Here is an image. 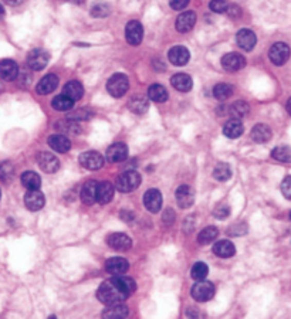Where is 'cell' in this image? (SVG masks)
Instances as JSON below:
<instances>
[{
  "mask_svg": "<svg viewBox=\"0 0 291 319\" xmlns=\"http://www.w3.org/2000/svg\"><path fill=\"white\" fill-rule=\"evenodd\" d=\"M137 290V284L130 277L124 275H114L111 279H107L100 285L97 291L98 299L104 305H114L124 302L130 295Z\"/></svg>",
  "mask_w": 291,
  "mask_h": 319,
  "instance_id": "cell-1",
  "label": "cell"
},
{
  "mask_svg": "<svg viewBox=\"0 0 291 319\" xmlns=\"http://www.w3.org/2000/svg\"><path fill=\"white\" fill-rule=\"evenodd\" d=\"M139 184H141V175L137 171H126L121 173L115 182L117 189L122 193H128V192L138 189Z\"/></svg>",
  "mask_w": 291,
  "mask_h": 319,
  "instance_id": "cell-2",
  "label": "cell"
},
{
  "mask_svg": "<svg viewBox=\"0 0 291 319\" xmlns=\"http://www.w3.org/2000/svg\"><path fill=\"white\" fill-rule=\"evenodd\" d=\"M128 88H130V81L124 74H114L113 77L108 80L107 91L114 98H121L122 95L126 94Z\"/></svg>",
  "mask_w": 291,
  "mask_h": 319,
  "instance_id": "cell-3",
  "label": "cell"
},
{
  "mask_svg": "<svg viewBox=\"0 0 291 319\" xmlns=\"http://www.w3.org/2000/svg\"><path fill=\"white\" fill-rule=\"evenodd\" d=\"M214 295V285L209 281H197L192 288V296L197 302L210 301Z\"/></svg>",
  "mask_w": 291,
  "mask_h": 319,
  "instance_id": "cell-4",
  "label": "cell"
},
{
  "mask_svg": "<svg viewBox=\"0 0 291 319\" xmlns=\"http://www.w3.org/2000/svg\"><path fill=\"white\" fill-rule=\"evenodd\" d=\"M268 57L274 65L285 64L290 59V47L285 43H276L268 51Z\"/></svg>",
  "mask_w": 291,
  "mask_h": 319,
  "instance_id": "cell-5",
  "label": "cell"
},
{
  "mask_svg": "<svg viewBox=\"0 0 291 319\" xmlns=\"http://www.w3.org/2000/svg\"><path fill=\"white\" fill-rule=\"evenodd\" d=\"M48 60H50V55H48L47 51H44L42 48H34L27 55L29 67L34 71L43 70L48 64Z\"/></svg>",
  "mask_w": 291,
  "mask_h": 319,
  "instance_id": "cell-6",
  "label": "cell"
},
{
  "mask_svg": "<svg viewBox=\"0 0 291 319\" xmlns=\"http://www.w3.org/2000/svg\"><path fill=\"white\" fill-rule=\"evenodd\" d=\"M80 163H81L83 167L88 169V171H98L104 165V158L98 152L88 151V152L81 154V156H80Z\"/></svg>",
  "mask_w": 291,
  "mask_h": 319,
  "instance_id": "cell-7",
  "label": "cell"
},
{
  "mask_svg": "<svg viewBox=\"0 0 291 319\" xmlns=\"http://www.w3.org/2000/svg\"><path fill=\"white\" fill-rule=\"evenodd\" d=\"M143 29L142 24L137 22V20H132L126 24L125 27V37H126V42L130 43L131 46H138L139 43L142 42Z\"/></svg>",
  "mask_w": 291,
  "mask_h": 319,
  "instance_id": "cell-8",
  "label": "cell"
},
{
  "mask_svg": "<svg viewBox=\"0 0 291 319\" xmlns=\"http://www.w3.org/2000/svg\"><path fill=\"white\" fill-rule=\"evenodd\" d=\"M46 203L44 195H43L40 190H29L26 196H24V204L26 207L31 210V212H37V210H42Z\"/></svg>",
  "mask_w": 291,
  "mask_h": 319,
  "instance_id": "cell-9",
  "label": "cell"
},
{
  "mask_svg": "<svg viewBox=\"0 0 291 319\" xmlns=\"http://www.w3.org/2000/svg\"><path fill=\"white\" fill-rule=\"evenodd\" d=\"M222 65H223V68L227 71H240L243 68L244 65H246V60L242 54L239 53H229L223 55V59H222Z\"/></svg>",
  "mask_w": 291,
  "mask_h": 319,
  "instance_id": "cell-10",
  "label": "cell"
},
{
  "mask_svg": "<svg viewBox=\"0 0 291 319\" xmlns=\"http://www.w3.org/2000/svg\"><path fill=\"white\" fill-rule=\"evenodd\" d=\"M126 158H128V148H126L125 143L117 142L107 149V160L111 163L124 162Z\"/></svg>",
  "mask_w": 291,
  "mask_h": 319,
  "instance_id": "cell-11",
  "label": "cell"
},
{
  "mask_svg": "<svg viewBox=\"0 0 291 319\" xmlns=\"http://www.w3.org/2000/svg\"><path fill=\"white\" fill-rule=\"evenodd\" d=\"M39 166L46 173H56L60 169V160L50 152H43L39 155Z\"/></svg>",
  "mask_w": 291,
  "mask_h": 319,
  "instance_id": "cell-12",
  "label": "cell"
},
{
  "mask_svg": "<svg viewBox=\"0 0 291 319\" xmlns=\"http://www.w3.org/2000/svg\"><path fill=\"white\" fill-rule=\"evenodd\" d=\"M128 268H130L128 261L122 257H113L105 262V270L113 277L114 275H124L125 272L128 271Z\"/></svg>",
  "mask_w": 291,
  "mask_h": 319,
  "instance_id": "cell-13",
  "label": "cell"
},
{
  "mask_svg": "<svg viewBox=\"0 0 291 319\" xmlns=\"http://www.w3.org/2000/svg\"><path fill=\"white\" fill-rule=\"evenodd\" d=\"M168 59L172 63L173 65H185L188 64V61L190 59L189 50L184 46H175L169 50V54H168Z\"/></svg>",
  "mask_w": 291,
  "mask_h": 319,
  "instance_id": "cell-14",
  "label": "cell"
},
{
  "mask_svg": "<svg viewBox=\"0 0 291 319\" xmlns=\"http://www.w3.org/2000/svg\"><path fill=\"white\" fill-rule=\"evenodd\" d=\"M143 206L148 209L151 213H158L162 206V195L159 190L149 189L143 195Z\"/></svg>",
  "mask_w": 291,
  "mask_h": 319,
  "instance_id": "cell-15",
  "label": "cell"
},
{
  "mask_svg": "<svg viewBox=\"0 0 291 319\" xmlns=\"http://www.w3.org/2000/svg\"><path fill=\"white\" fill-rule=\"evenodd\" d=\"M176 201L182 209H188L193 204L195 201V192L190 186L182 184L176 189Z\"/></svg>",
  "mask_w": 291,
  "mask_h": 319,
  "instance_id": "cell-16",
  "label": "cell"
},
{
  "mask_svg": "<svg viewBox=\"0 0 291 319\" xmlns=\"http://www.w3.org/2000/svg\"><path fill=\"white\" fill-rule=\"evenodd\" d=\"M196 24V14L195 12L180 13L176 18V30L179 33H188Z\"/></svg>",
  "mask_w": 291,
  "mask_h": 319,
  "instance_id": "cell-17",
  "label": "cell"
},
{
  "mask_svg": "<svg viewBox=\"0 0 291 319\" xmlns=\"http://www.w3.org/2000/svg\"><path fill=\"white\" fill-rule=\"evenodd\" d=\"M108 246L114 250H118V251H125V250H130L132 246V241L130 237L122 233H114L111 236H108Z\"/></svg>",
  "mask_w": 291,
  "mask_h": 319,
  "instance_id": "cell-18",
  "label": "cell"
},
{
  "mask_svg": "<svg viewBox=\"0 0 291 319\" xmlns=\"http://www.w3.org/2000/svg\"><path fill=\"white\" fill-rule=\"evenodd\" d=\"M236 42H238L239 47H242L243 50L246 51H250V50H253V47L256 46V43H257V37L256 34L249 29H243L240 30L236 35Z\"/></svg>",
  "mask_w": 291,
  "mask_h": 319,
  "instance_id": "cell-19",
  "label": "cell"
},
{
  "mask_svg": "<svg viewBox=\"0 0 291 319\" xmlns=\"http://www.w3.org/2000/svg\"><path fill=\"white\" fill-rule=\"evenodd\" d=\"M19 76V65L13 60H2L0 61V77L5 81H13Z\"/></svg>",
  "mask_w": 291,
  "mask_h": 319,
  "instance_id": "cell-20",
  "label": "cell"
},
{
  "mask_svg": "<svg viewBox=\"0 0 291 319\" xmlns=\"http://www.w3.org/2000/svg\"><path fill=\"white\" fill-rule=\"evenodd\" d=\"M114 197V186L110 182H101L97 183V193H95V199L101 204H107L113 200Z\"/></svg>",
  "mask_w": 291,
  "mask_h": 319,
  "instance_id": "cell-21",
  "label": "cell"
},
{
  "mask_svg": "<svg viewBox=\"0 0 291 319\" xmlns=\"http://www.w3.org/2000/svg\"><path fill=\"white\" fill-rule=\"evenodd\" d=\"M59 85V77L56 74H47L46 77H43L40 80V83L37 84V92L42 95L51 94L54 89L57 88Z\"/></svg>",
  "mask_w": 291,
  "mask_h": 319,
  "instance_id": "cell-22",
  "label": "cell"
},
{
  "mask_svg": "<svg viewBox=\"0 0 291 319\" xmlns=\"http://www.w3.org/2000/svg\"><path fill=\"white\" fill-rule=\"evenodd\" d=\"M48 145L50 148L54 149L56 152H60V154H66L71 148V142L67 138L66 135H51L48 138Z\"/></svg>",
  "mask_w": 291,
  "mask_h": 319,
  "instance_id": "cell-23",
  "label": "cell"
},
{
  "mask_svg": "<svg viewBox=\"0 0 291 319\" xmlns=\"http://www.w3.org/2000/svg\"><path fill=\"white\" fill-rule=\"evenodd\" d=\"M213 253L220 258H230L236 254V248L233 246L232 241L229 240H220V241L214 242Z\"/></svg>",
  "mask_w": 291,
  "mask_h": 319,
  "instance_id": "cell-24",
  "label": "cell"
},
{
  "mask_svg": "<svg viewBox=\"0 0 291 319\" xmlns=\"http://www.w3.org/2000/svg\"><path fill=\"white\" fill-rule=\"evenodd\" d=\"M223 134L227 138H230V139L239 138V136L243 134V124H242V121L239 118L229 119L225 124V126H223Z\"/></svg>",
  "mask_w": 291,
  "mask_h": 319,
  "instance_id": "cell-25",
  "label": "cell"
},
{
  "mask_svg": "<svg viewBox=\"0 0 291 319\" xmlns=\"http://www.w3.org/2000/svg\"><path fill=\"white\" fill-rule=\"evenodd\" d=\"M171 84L175 89H178L180 92H188L193 87L192 78L188 74H175L171 78Z\"/></svg>",
  "mask_w": 291,
  "mask_h": 319,
  "instance_id": "cell-26",
  "label": "cell"
},
{
  "mask_svg": "<svg viewBox=\"0 0 291 319\" xmlns=\"http://www.w3.org/2000/svg\"><path fill=\"white\" fill-rule=\"evenodd\" d=\"M63 94L68 97L70 100H72L74 102L78 101L84 94V88L81 84L76 81V80H72V81H68V83L64 85V89H63Z\"/></svg>",
  "mask_w": 291,
  "mask_h": 319,
  "instance_id": "cell-27",
  "label": "cell"
},
{
  "mask_svg": "<svg viewBox=\"0 0 291 319\" xmlns=\"http://www.w3.org/2000/svg\"><path fill=\"white\" fill-rule=\"evenodd\" d=\"M95 193H97V182L95 180H88L83 186V189H81V200H83L84 204L91 206L93 203H95L97 201Z\"/></svg>",
  "mask_w": 291,
  "mask_h": 319,
  "instance_id": "cell-28",
  "label": "cell"
},
{
  "mask_svg": "<svg viewBox=\"0 0 291 319\" xmlns=\"http://www.w3.org/2000/svg\"><path fill=\"white\" fill-rule=\"evenodd\" d=\"M271 138V129L268 128L267 125L264 124H257L251 129V139L257 143H264V142L270 141Z\"/></svg>",
  "mask_w": 291,
  "mask_h": 319,
  "instance_id": "cell-29",
  "label": "cell"
},
{
  "mask_svg": "<svg viewBox=\"0 0 291 319\" xmlns=\"http://www.w3.org/2000/svg\"><path fill=\"white\" fill-rule=\"evenodd\" d=\"M22 183L27 190H37L40 189V184H42V179L37 175L36 172L26 171L22 175Z\"/></svg>",
  "mask_w": 291,
  "mask_h": 319,
  "instance_id": "cell-30",
  "label": "cell"
},
{
  "mask_svg": "<svg viewBox=\"0 0 291 319\" xmlns=\"http://www.w3.org/2000/svg\"><path fill=\"white\" fill-rule=\"evenodd\" d=\"M104 318H125L128 316V308L121 304H114V305H108V308L102 312Z\"/></svg>",
  "mask_w": 291,
  "mask_h": 319,
  "instance_id": "cell-31",
  "label": "cell"
},
{
  "mask_svg": "<svg viewBox=\"0 0 291 319\" xmlns=\"http://www.w3.org/2000/svg\"><path fill=\"white\" fill-rule=\"evenodd\" d=\"M217 236H219V230L216 227H213V226H209V227L203 229L199 233L197 241H199V244H202V246H208L210 242H213L217 238Z\"/></svg>",
  "mask_w": 291,
  "mask_h": 319,
  "instance_id": "cell-32",
  "label": "cell"
},
{
  "mask_svg": "<svg viewBox=\"0 0 291 319\" xmlns=\"http://www.w3.org/2000/svg\"><path fill=\"white\" fill-rule=\"evenodd\" d=\"M128 106H130V109H131L134 114H138V115H142L147 109H148L149 106V102L148 100L145 98V97H141V95H138V97H134L130 100L128 102Z\"/></svg>",
  "mask_w": 291,
  "mask_h": 319,
  "instance_id": "cell-33",
  "label": "cell"
},
{
  "mask_svg": "<svg viewBox=\"0 0 291 319\" xmlns=\"http://www.w3.org/2000/svg\"><path fill=\"white\" fill-rule=\"evenodd\" d=\"M148 97L149 100H152L154 102H165L168 100V91L159 84H154L149 87Z\"/></svg>",
  "mask_w": 291,
  "mask_h": 319,
  "instance_id": "cell-34",
  "label": "cell"
},
{
  "mask_svg": "<svg viewBox=\"0 0 291 319\" xmlns=\"http://www.w3.org/2000/svg\"><path fill=\"white\" fill-rule=\"evenodd\" d=\"M51 105L54 109L57 111H70L72 106H74V101L70 100L66 95H57L53 101H51Z\"/></svg>",
  "mask_w": 291,
  "mask_h": 319,
  "instance_id": "cell-35",
  "label": "cell"
},
{
  "mask_svg": "<svg viewBox=\"0 0 291 319\" xmlns=\"http://www.w3.org/2000/svg\"><path fill=\"white\" fill-rule=\"evenodd\" d=\"M213 95L220 101L227 100L233 95V87L229 84H217L213 88Z\"/></svg>",
  "mask_w": 291,
  "mask_h": 319,
  "instance_id": "cell-36",
  "label": "cell"
},
{
  "mask_svg": "<svg viewBox=\"0 0 291 319\" xmlns=\"http://www.w3.org/2000/svg\"><path fill=\"white\" fill-rule=\"evenodd\" d=\"M213 176L214 179L219 180V182H226V180H229L230 176H232V169H230V166L229 165L220 163V165H217L214 167Z\"/></svg>",
  "mask_w": 291,
  "mask_h": 319,
  "instance_id": "cell-37",
  "label": "cell"
},
{
  "mask_svg": "<svg viewBox=\"0 0 291 319\" xmlns=\"http://www.w3.org/2000/svg\"><path fill=\"white\" fill-rule=\"evenodd\" d=\"M250 108H249V104L247 102H244V101H238V102H234L232 106H230V114H232L234 118H243L246 117L247 114H249Z\"/></svg>",
  "mask_w": 291,
  "mask_h": 319,
  "instance_id": "cell-38",
  "label": "cell"
},
{
  "mask_svg": "<svg viewBox=\"0 0 291 319\" xmlns=\"http://www.w3.org/2000/svg\"><path fill=\"white\" fill-rule=\"evenodd\" d=\"M271 156L279 162L288 163V162H291V149L287 148V146H277V148L273 149Z\"/></svg>",
  "mask_w": 291,
  "mask_h": 319,
  "instance_id": "cell-39",
  "label": "cell"
},
{
  "mask_svg": "<svg viewBox=\"0 0 291 319\" xmlns=\"http://www.w3.org/2000/svg\"><path fill=\"white\" fill-rule=\"evenodd\" d=\"M209 274V268L208 266L205 264V262H196L195 266L192 267V271H190V275L193 279H196V281H201V279H205L206 275Z\"/></svg>",
  "mask_w": 291,
  "mask_h": 319,
  "instance_id": "cell-40",
  "label": "cell"
},
{
  "mask_svg": "<svg viewBox=\"0 0 291 319\" xmlns=\"http://www.w3.org/2000/svg\"><path fill=\"white\" fill-rule=\"evenodd\" d=\"M56 128L61 132V135H64V134H77L78 132L77 125L74 124V122H68V121L67 122L66 121L57 122Z\"/></svg>",
  "mask_w": 291,
  "mask_h": 319,
  "instance_id": "cell-41",
  "label": "cell"
},
{
  "mask_svg": "<svg viewBox=\"0 0 291 319\" xmlns=\"http://www.w3.org/2000/svg\"><path fill=\"white\" fill-rule=\"evenodd\" d=\"M110 6L105 5V3H98V5H95L93 7V10H91V14L94 16V17H107L108 14H110Z\"/></svg>",
  "mask_w": 291,
  "mask_h": 319,
  "instance_id": "cell-42",
  "label": "cell"
},
{
  "mask_svg": "<svg viewBox=\"0 0 291 319\" xmlns=\"http://www.w3.org/2000/svg\"><path fill=\"white\" fill-rule=\"evenodd\" d=\"M209 7L214 13H223L227 9V2L226 0H212Z\"/></svg>",
  "mask_w": 291,
  "mask_h": 319,
  "instance_id": "cell-43",
  "label": "cell"
},
{
  "mask_svg": "<svg viewBox=\"0 0 291 319\" xmlns=\"http://www.w3.org/2000/svg\"><path fill=\"white\" fill-rule=\"evenodd\" d=\"M214 217L219 220H223L226 217H229V214H230V207L227 206V204H220L214 209Z\"/></svg>",
  "mask_w": 291,
  "mask_h": 319,
  "instance_id": "cell-44",
  "label": "cell"
},
{
  "mask_svg": "<svg viewBox=\"0 0 291 319\" xmlns=\"http://www.w3.org/2000/svg\"><path fill=\"white\" fill-rule=\"evenodd\" d=\"M281 192L284 195L285 199L291 200V176H287L281 183Z\"/></svg>",
  "mask_w": 291,
  "mask_h": 319,
  "instance_id": "cell-45",
  "label": "cell"
},
{
  "mask_svg": "<svg viewBox=\"0 0 291 319\" xmlns=\"http://www.w3.org/2000/svg\"><path fill=\"white\" fill-rule=\"evenodd\" d=\"M169 5L173 10H182L189 5V0H169Z\"/></svg>",
  "mask_w": 291,
  "mask_h": 319,
  "instance_id": "cell-46",
  "label": "cell"
},
{
  "mask_svg": "<svg viewBox=\"0 0 291 319\" xmlns=\"http://www.w3.org/2000/svg\"><path fill=\"white\" fill-rule=\"evenodd\" d=\"M226 13H227L230 17H240V14H242V10H240V7L236 6V5H227Z\"/></svg>",
  "mask_w": 291,
  "mask_h": 319,
  "instance_id": "cell-47",
  "label": "cell"
},
{
  "mask_svg": "<svg viewBox=\"0 0 291 319\" xmlns=\"http://www.w3.org/2000/svg\"><path fill=\"white\" fill-rule=\"evenodd\" d=\"M173 220H175V213H173L172 210L169 209V210H167V212H165V214H163V221L171 226L173 223Z\"/></svg>",
  "mask_w": 291,
  "mask_h": 319,
  "instance_id": "cell-48",
  "label": "cell"
},
{
  "mask_svg": "<svg viewBox=\"0 0 291 319\" xmlns=\"http://www.w3.org/2000/svg\"><path fill=\"white\" fill-rule=\"evenodd\" d=\"M5 2H6L7 5H10V6H17L23 0H5Z\"/></svg>",
  "mask_w": 291,
  "mask_h": 319,
  "instance_id": "cell-49",
  "label": "cell"
},
{
  "mask_svg": "<svg viewBox=\"0 0 291 319\" xmlns=\"http://www.w3.org/2000/svg\"><path fill=\"white\" fill-rule=\"evenodd\" d=\"M285 108H287V112L291 115V98L287 101V104H285Z\"/></svg>",
  "mask_w": 291,
  "mask_h": 319,
  "instance_id": "cell-50",
  "label": "cell"
},
{
  "mask_svg": "<svg viewBox=\"0 0 291 319\" xmlns=\"http://www.w3.org/2000/svg\"><path fill=\"white\" fill-rule=\"evenodd\" d=\"M3 17H5V9H3L2 5H0V20H2Z\"/></svg>",
  "mask_w": 291,
  "mask_h": 319,
  "instance_id": "cell-51",
  "label": "cell"
},
{
  "mask_svg": "<svg viewBox=\"0 0 291 319\" xmlns=\"http://www.w3.org/2000/svg\"><path fill=\"white\" fill-rule=\"evenodd\" d=\"M70 2H74V3H83L84 0H70Z\"/></svg>",
  "mask_w": 291,
  "mask_h": 319,
  "instance_id": "cell-52",
  "label": "cell"
},
{
  "mask_svg": "<svg viewBox=\"0 0 291 319\" xmlns=\"http://www.w3.org/2000/svg\"><path fill=\"white\" fill-rule=\"evenodd\" d=\"M290 219H291V212H290Z\"/></svg>",
  "mask_w": 291,
  "mask_h": 319,
  "instance_id": "cell-53",
  "label": "cell"
}]
</instances>
